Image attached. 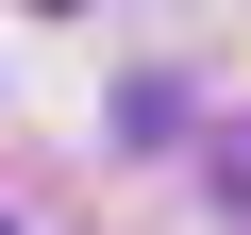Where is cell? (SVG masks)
Masks as SVG:
<instances>
[]
</instances>
